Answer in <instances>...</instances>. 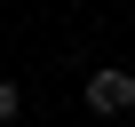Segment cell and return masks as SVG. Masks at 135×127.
<instances>
[{"label":"cell","instance_id":"2","mask_svg":"<svg viewBox=\"0 0 135 127\" xmlns=\"http://www.w3.org/2000/svg\"><path fill=\"white\" fill-rule=\"evenodd\" d=\"M16 111H24V87H16V80H0V127H8Z\"/></svg>","mask_w":135,"mask_h":127},{"label":"cell","instance_id":"1","mask_svg":"<svg viewBox=\"0 0 135 127\" xmlns=\"http://www.w3.org/2000/svg\"><path fill=\"white\" fill-rule=\"evenodd\" d=\"M80 103H88L95 119H119V111H135V72H119V64H103V72H88Z\"/></svg>","mask_w":135,"mask_h":127}]
</instances>
